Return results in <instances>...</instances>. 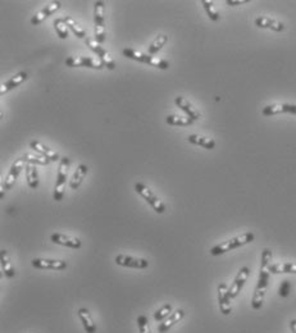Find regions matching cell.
<instances>
[{
	"mask_svg": "<svg viewBox=\"0 0 296 333\" xmlns=\"http://www.w3.org/2000/svg\"><path fill=\"white\" fill-rule=\"evenodd\" d=\"M272 262V251L269 249H264L262 253V264H260L259 279L256 283L255 291H254L253 299H251V307L254 310H259L263 306L265 292H267L268 282H269V267Z\"/></svg>",
	"mask_w": 296,
	"mask_h": 333,
	"instance_id": "6da1fadb",
	"label": "cell"
},
{
	"mask_svg": "<svg viewBox=\"0 0 296 333\" xmlns=\"http://www.w3.org/2000/svg\"><path fill=\"white\" fill-rule=\"evenodd\" d=\"M123 55L128 59L136 60V62L144 63V64H148L150 67H155L158 69H165L169 68V63L164 59H160V58L154 57V55L146 54V53H143V51H139L136 49H131V48H126L122 50Z\"/></svg>",
	"mask_w": 296,
	"mask_h": 333,
	"instance_id": "7a4b0ae2",
	"label": "cell"
},
{
	"mask_svg": "<svg viewBox=\"0 0 296 333\" xmlns=\"http://www.w3.org/2000/svg\"><path fill=\"white\" fill-rule=\"evenodd\" d=\"M255 236H254L253 232H245V234L239 235V236L234 237V239L227 240V241L222 242L220 245H216L214 248L211 249L212 255H222V254L228 253V251L234 250V249L241 248V246L246 245V244H250L254 241Z\"/></svg>",
	"mask_w": 296,
	"mask_h": 333,
	"instance_id": "3957f363",
	"label": "cell"
},
{
	"mask_svg": "<svg viewBox=\"0 0 296 333\" xmlns=\"http://www.w3.org/2000/svg\"><path fill=\"white\" fill-rule=\"evenodd\" d=\"M71 160L69 158L63 157L60 159L59 165H58V174H57V181H55L54 186V192H53V199L55 201H62L63 196H64V191H66V182L68 178V169Z\"/></svg>",
	"mask_w": 296,
	"mask_h": 333,
	"instance_id": "277c9868",
	"label": "cell"
},
{
	"mask_svg": "<svg viewBox=\"0 0 296 333\" xmlns=\"http://www.w3.org/2000/svg\"><path fill=\"white\" fill-rule=\"evenodd\" d=\"M94 23H95V40L99 44L106 41V3L95 2L94 4Z\"/></svg>",
	"mask_w": 296,
	"mask_h": 333,
	"instance_id": "5b68a950",
	"label": "cell"
},
{
	"mask_svg": "<svg viewBox=\"0 0 296 333\" xmlns=\"http://www.w3.org/2000/svg\"><path fill=\"white\" fill-rule=\"evenodd\" d=\"M135 191H136L137 194H139L140 196L143 197V199L145 200L149 205H150L155 213H158V214L164 213L165 211L164 202H163L162 200L157 196V195L154 194L153 190H151L150 187H148L145 183H143V182L135 183Z\"/></svg>",
	"mask_w": 296,
	"mask_h": 333,
	"instance_id": "8992f818",
	"label": "cell"
},
{
	"mask_svg": "<svg viewBox=\"0 0 296 333\" xmlns=\"http://www.w3.org/2000/svg\"><path fill=\"white\" fill-rule=\"evenodd\" d=\"M85 44L88 46L90 50L94 51L95 54L99 57L100 62L103 63V66L107 67V68L111 69V71H113V69L116 68V63H114L113 58L109 55V53L106 50V49L103 48L102 44H99L95 39H91V37H86Z\"/></svg>",
	"mask_w": 296,
	"mask_h": 333,
	"instance_id": "52a82bcc",
	"label": "cell"
},
{
	"mask_svg": "<svg viewBox=\"0 0 296 333\" xmlns=\"http://www.w3.org/2000/svg\"><path fill=\"white\" fill-rule=\"evenodd\" d=\"M66 66L71 67V68H76V67H86V68L91 69L104 68L100 60H96L90 57H69L66 59Z\"/></svg>",
	"mask_w": 296,
	"mask_h": 333,
	"instance_id": "ba28073f",
	"label": "cell"
},
{
	"mask_svg": "<svg viewBox=\"0 0 296 333\" xmlns=\"http://www.w3.org/2000/svg\"><path fill=\"white\" fill-rule=\"evenodd\" d=\"M116 264L126 268H134V269H146L149 267V262L143 258H134V256L120 254L114 258Z\"/></svg>",
	"mask_w": 296,
	"mask_h": 333,
	"instance_id": "9c48e42d",
	"label": "cell"
},
{
	"mask_svg": "<svg viewBox=\"0 0 296 333\" xmlns=\"http://www.w3.org/2000/svg\"><path fill=\"white\" fill-rule=\"evenodd\" d=\"M26 168V162L20 158V159L16 160L13 164H12L11 169H9L8 174H7L6 179H4L3 183V190H11L13 186H15L16 181H17L18 176L21 174V172Z\"/></svg>",
	"mask_w": 296,
	"mask_h": 333,
	"instance_id": "30bf717a",
	"label": "cell"
},
{
	"mask_svg": "<svg viewBox=\"0 0 296 333\" xmlns=\"http://www.w3.org/2000/svg\"><path fill=\"white\" fill-rule=\"evenodd\" d=\"M31 265L36 269H50V271H63L68 267L67 262H64V260L43 259V258L34 259L31 262Z\"/></svg>",
	"mask_w": 296,
	"mask_h": 333,
	"instance_id": "8fae6325",
	"label": "cell"
},
{
	"mask_svg": "<svg viewBox=\"0 0 296 333\" xmlns=\"http://www.w3.org/2000/svg\"><path fill=\"white\" fill-rule=\"evenodd\" d=\"M249 274H250V269H249L248 267H242L241 269H240L239 273H237V276L235 277L231 287L228 288V293H230L231 299H235V297L239 296L240 291L242 290V287H244V285H245V282H246V279H248Z\"/></svg>",
	"mask_w": 296,
	"mask_h": 333,
	"instance_id": "7c38bea8",
	"label": "cell"
},
{
	"mask_svg": "<svg viewBox=\"0 0 296 333\" xmlns=\"http://www.w3.org/2000/svg\"><path fill=\"white\" fill-rule=\"evenodd\" d=\"M174 104H176L177 106H178L181 110L183 112V113L187 116V117H190L191 120L194 121H198L200 120V117H202V114H200V112L196 108H195L192 104H191L190 101H188L186 97L183 96H176L174 97Z\"/></svg>",
	"mask_w": 296,
	"mask_h": 333,
	"instance_id": "4fadbf2b",
	"label": "cell"
},
{
	"mask_svg": "<svg viewBox=\"0 0 296 333\" xmlns=\"http://www.w3.org/2000/svg\"><path fill=\"white\" fill-rule=\"evenodd\" d=\"M218 302H220L221 313L223 315H230L232 311V306H231V296L226 283H221L218 286Z\"/></svg>",
	"mask_w": 296,
	"mask_h": 333,
	"instance_id": "5bb4252c",
	"label": "cell"
},
{
	"mask_svg": "<svg viewBox=\"0 0 296 333\" xmlns=\"http://www.w3.org/2000/svg\"><path fill=\"white\" fill-rule=\"evenodd\" d=\"M60 7H62V3H60V2H53V3L48 4V6L44 7L41 11L37 12L36 15L31 18V23L34 26L40 25L43 21H45L46 18L50 17L51 15H54L55 12H57Z\"/></svg>",
	"mask_w": 296,
	"mask_h": 333,
	"instance_id": "9a60e30c",
	"label": "cell"
},
{
	"mask_svg": "<svg viewBox=\"0 0 296 333\" xmlns=\"http://www.w3.org/2000/svg\"><path fill=\"white\" fill-rule=\"evenodd\" d=\"M50 240L57 245H62L66 246V248H71V249H80L82 246V242H81L80 239H77V237H72V236H67V235L63 234H53L50 236Z\"/></svg>",
	"mask_w": 296,
	"mask_h": 333,
	"instance_id": "2e32d148",
	"label": "cell"
},
{
	"mask_svg": "<svg viewBox=\"0 0 296 333\" xmlns=\"http://www.w3.org/2000/svg\"><path fill=\"white\" fill-rule=\"evenodd\" d=\"M183 318H185V311H183L182 309H177V310L173 311L168 318L164 319L162 323H159V325H158V332L159 333L168 332L173 325H176L177 323L181 322Z\"/></svg>",
	"mask_w": 296,
	"mask_h": 333,
	"instance_id": "e0dca14e",
	"label": "cell"
},
{
	"mask_svg": "<svg viewBox=\"0 0 296 333\" xmlns=\"http://www.w3.org/2000/svg\"><path fill=\"white\" fill-rule=\"evenodd\" d=\"M27 77H29V74L26 73V72H18L15 76H12L8 81L2 83V86H0V94L4 95L8 91H11V90H13V88L18 87L21 83H23L27 80Z\"/></svg>",
	"mask_w": 296,
	"mask_h": 333,
	"instance_id": "ac0fdd59",
	"label": "cell"
},
{
	"mask_svg": "<svg viewBox=\"0 0 296 333\" xmlns=\"http://www.w3.org/2000/svg\"><path fill=\"white\" fill-rule=\"evenodd\" d=\"M30 148L36 151L37 154H40L43 157L48 158L50 162H60V159H62V158H59V154H58L57 151L49 149L48 146L41 144L40 141H31V143H30Z\"/></svg>",
	"mask_w": 296,
	"mask_h": 333,
	"instance_id": "d6986e66",
	"label": "cell"
},
{
	"mask_svg": "<svg viewBox=\"0 0 296 333\" xmlns=\"http://www.w3.org/2000/svg\"><path fill=\"white\" fill-rule=\"evenodd\" d=\"M255 26H258L259 29H269L276 32H282L285 30V25L282 22L273 20V18L263 17V16L255 18Z\"/></svg>",
	"mask_w": 296,
	"mask_h": 333,
	"instance_id": "ffe728a7",
	"label": "cell"
},
{
	"mask_svg": "<svg viewBox=\"0 0 296 333\" xmlns=\"http://www.w3.org/2000/svg\"><path fill=\"white\" fill-rule=\"evenodd\" d=\"M77 315L80 318L81 323H82L83 325V329L86 330V333H96V324L94 323V319H92L88 309H86V307H81V309H78V311H77Z\"/></svg>",
	"mask_w": 296,
	"mask_h": 333,
	"instance_id": "44dd1931",
	"label": "cell"
},
{
	"mask_svg": "<svg viewBox=\"0 0 296 333\" xmlns=\"http://www.w3.org/2000/svg\"><path fill=\"white\" fill-rule=\"evenodd\" d=\"M87 172H88L87 165L86 164L78 165L76 168V171H74L73 176H72L71 181H69V187H71L72 190H77V188L80 187V186L82 185L83 179H85Z\"/></svg>",
	"mask_w": 296,
	"mask_h": 333,
	"instance_id": "7402d4cb",
	"label": "cell"
},
{
	"mask_svg": "<svg viewBox=\"0 0 296 333\" xmlns=\"http://www.w3.org/2000/svg\"><path fill=\"white\" fill-rule=\"evenodd\" d=\"M188 143L192 144V145H198V146H203L204 149H208V150H212V149L216 148V141L213 139H209L207 136H202V135H190L187 137Z\"/></svg>",
	"mask_w": 296,
	"mask_h": 333,
	"instance_id": "603a6c76",
	"label": "cell"
},
{
	"mask_svg": "<svg viewBox=\"0 0 296 333\" xmlns=\"http://www.w3.org/2000/svg\"><path fill=\"white\" fill-rule=\"evenodd\" d=\"M0 264H2V269H3L4 274H6L8 278H13V277L16 276L15 267L12 265L8 253H7V250H4V249L0 250Z\"/></svg>",
	"mask_w": 296,
	"mask_h": 333,
	"instance_id": "cb8c5ba5",
	"label": "cell"
},
{
	"mask_svg": "<svg viewBox=\"0 0 296 333\" xmlns=\"http://www.w3.org/2000/svg\"><path fill=\"white\" fill-rule=\"evenodd\" d=\"M26 179H27V185L31 188L39 187V173H37L36 165L35 164H26Z\"/></svg>",
	"mask_w": 296,
	"mask_h": 333,
	"instance_id": "d4e9b609",
	"label": "cell"
},
{
	"mask_svg": "<svg viewBox=\"0 0 296 333\" xmlns=\"http://www.w3.org/2000/svg\"><path fill=\"white\" fill-rule=\"evenodd\" d=\"M165 122L168 123L169 126H181V127H186V126H191L194 123V121L191 120L187 116H178V114H169L165 118Z\"/></svg>",
	"mask_w": 296,
	"mask_h": 333,
	"instance_id": "484cf974",
	"label": "cell"
},
{
	"mask_svg": "<svg viewBox=\"0 0 296 333\" xmlns=\"http://www.w3.org/2000/svg\"><path fill=\"white\" fill-rule=\"evenodd\" d=\"M269 272L273 274L279 273H295L296 274V263H283V264H271Z\"/></svg>",
	"mask_w": 296,
	"mask_h": 333,
	"instance_id": "4316f807",
	"label": "cell"
},
{
	"mask_svg": "<svg viewBox=\"0 0 296 333\" xmlns=\"http://www.w3.org/2000/svg\"><path fill=\"white\" fill-rule=\"evenodd\" d=\"M53 25H54L55 32H57V35L59 36V39L66 40L67 37H68L69 29L68 26H67L66 21H64V18H57V20L53 22Z\"/></svg>",
	"mask_w": 296,
	"mask_h": 333,
	"instance_id": "83f0119b",
	"label": "cell"
},
{
	"mask_svg": "<svg viewBox=\"0 0 296 333\" xmlns=\"http://www.w3.org/2000/svg\"><path fill=\"white\" fill-rule=\"evenodd\" d=\"M167 41H168V36H167V35H159V36L155 37V40H154L153 43L149 45L148 54H150V55L157 54L158 51H159L160 49L165 45Z\"/></svg>",
	"mask_w": 296,
	"mask_h": 333,
	"instance_id": "f1b7e54d",
	"label": "cell"
},
{
	"mask_svg": "<svg viewBox=\"0 0 296 333\" xmlns=\"http://www.w3.org/2000/svg\"><path fill=\"white\" fill-rule=\"evenodd\" d=\"M64 21H66L67 26H68V29L71 30V31L73 32V34L76 35L78 39H83V40H85V39H86V31H85V29H83V27H81V26L78 25V23H77L76 21H74L72 17H66V18H64Z\"/></svg>",
	"mask_w": 296,
	"mask_h": 333,
	"instance_id": "f546056e",
	"label": "cell"
},
{
	"mask_svg": "<svg viewBox=\"0 0 296 333\" xmlns=\"http://www.w3.org/2000/svg\"><path fill=\"white\" fill-rule=\"evenodd\" d=\"M23 160L26 162V164H39V165H48L49 163H50V160L48 159V158L43 157V155H35V154H25V155H22Z\"/></svg>",
	"mask_w": 296,
	"mask_h": 333,
	"instance_id": "4dcf8cb0",
	"label": "cell"
},
{
	"mask_svg": "<svg viewBox=\"0 0 296 333\" xmlns=\"http://www.w3.org/2000/svg\"><path fill=\"white\" fill-rule=\"evenodd\" d=\"M173 307H172L171 304H164L163 306H160L155 313H154V319L157 320V322H163L164 319L168 318L172 313H173Z\"/></svg>",
	"mask_w": 296,
	"mask_h": 333,
	"instance_id": "1f68e13d",
	"label": "cell"
},
{
	"mask_svg": "<svg viewBox=\"0 0 296 333\" xmlns=\"http://www.w3.org/2000/svg\"><path fill=\"white\" fill-rule=\"evenodd\" d=\"M202 4H203V7H204L208 17L211 18L212 21H214V22L220 21V13L214 9L213 2H209V0H202Z\"/></svg>",
	"mask_w": 296,
	"mask_h": 333,
	"instance_id": "d6a6232c",
	"label": "cell"
},
{
	"mask_svg": "<svg viewBox=\"0 0 296 333\" xmlns=\"http://www.w3.org/2000/svg\"><path fill=\"white\" fill-rule=\"evenodd\" d=\"M137 327H139L140 333H151L150 327H149V320L148 316L141 314V315L137 316Z\"/></svg>",
	"mask_w": 296,
	"mask_h": 333,
	"instance_id": "836d02e7",
	"label": "cell"
},
{
	"mask_svg": "<svg viewBox=\"0 0 296 333\" xmlns=\"http://www.w3.org/2000/svg\"><path fill=\"white\" fill-rule=\"evenodd\" d=\"M290 291H291V283H290V281L285 279V281H283L281 283V286H279V290H278L279 296H281V297H287L288 293H290Z\"/></svg>",
	"mask_w": 296,
	"mask_h": 333,
	"instance_id": "e575fe53",
	"label": "cell"
},
{
	"mask_svg": "<svg viewBox=\"0 0 296 333\" xmlns=\"http://www.w3.org/2000/svg\"><path fill=\"white\" fill-rule=\"evenodd\" d=\"M283 113L296 114V105H295V104H283Z\"/></svg>",
	"mask_w": 296,
	"mask_h": 333,
	"instance_id": "d590c367",
	"label": "cell"
},
{
	"mask_svg": "<svg viewBox=\"0 0 296 333\" xmlns=\"http://www.w3.org/2000/svg\"><path fill=\"white\" fill-rule=\"evenodd\" d=\"M249 3V0H227L226 4L228 6H241V4H246Z\"/></svg>",
	"mask_w": 296,
	"mask_h": 333,
	"instance_id": "8d00e7d4",
	"label": "cell"
},
{
	"mask_svg": "<svg viewBox=\"0 0 296 333\" xmlns=\"http://www.w3.org/2000/svg\"><path fill=\"white\" fill-rule=\"evenodd\" d=\"M290 328L291 330H292V333H296V320L295 319H292L290 322Z\"/></svg>",
	"mask_w": 296,
	"mask_h": 333,
	"instance_id": "74e56055",
	"label": "cell"
}]
</instances>
